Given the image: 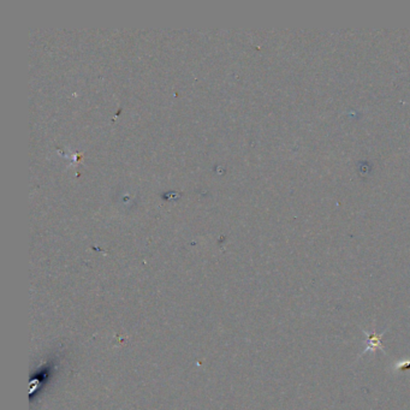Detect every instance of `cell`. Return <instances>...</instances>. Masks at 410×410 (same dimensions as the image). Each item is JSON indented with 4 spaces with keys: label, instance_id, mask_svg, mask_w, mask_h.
Wrapping results in <instances>:
<instances>
[{
    "label": "cell",
    "instance_id": "obj_2",
    "mask_svg": "<svg viewBox=\"0 0 410 410\" xmlns=\"http://www.w3.org/2000/svg\"><path fill=\"white\" fill-rule=\"evenodd\" d=\"M397 369L401 372H404V370H408L410 369V362H403V364H397Z\"/></svg>",
    "mask_w": 410,
    "mask_h": 410
},
{
    "label": "cell",
    "instance_id": "obj_1",
    "mask_svg": "<svg viewBox=\"0 0 410 410\" xmlns=\"http://www.w3.org/2000/svg\"><path fill=\"white\" fill-rule=\"evenodd\" d=\"M364 334H366L367 337V347L366 349L362 351L361 354L359 355L358 360L361 358V356H364V354L367 353H370L372 351V354H374L376 350L380 349V351H383L384 354H386V351H385V348L383 345V342H381V337L384 336L385 332H381V333H379V332L375 331V323H373V331L372 332H368L366 330H364Z\"/></svg>",
    "mask_w": 410,
    "mask_h": 410
}]
</instances>
